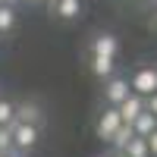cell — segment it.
<instances>
[{
    "instance_id": "obj_1",
    "label": "cell",
    "mask_w": 157,
    "mask_h": 157,
    "mask_svg": "<svg viewBox=\"0 0 157 157\" xmlns=\"http://www.w3.org/2000/svg\"><path fill=\"white\" fill-rule=\"evenodd\" d=\"M13 151L32 154L44 138V126H32V123H13Z\"/></svg>"
},
{
    "instance_id": "obj_2",
    "label": "cell",
    "mask_w": 157,
    "mask_h": 157,
    "mask_svg": "<svg viewBox=\"0 0 157 157\" xmlns=\"http://www.w3.org/2000/svg\"><path fill=\"white\" fill-rule=\"evenodd\" d=\"M120 126H123L120 110L110 107V104H104V110L98 113V120H94V135H98L101 141H110V138H113V132H116Z\"/></svg>"
},
{
    "instance_id": "obj_3",
    "label": "cell",
    "mask_w": 157,
    "mask_h": 157,
    "mask_svg": "<svg viewBox=\"0 0 157 157\" xmlns=\"http://www.w3.org/2000/svg\"><path fill=\"white\" fill-rule=\"evenodd\" d=\"M129 88L135 91V94L148 98L157 91V66H138L132 72V78H129Z\"/></svg>"
},
{
    "instance_id": "obj_4",
    "label": "cell",
    "mask_w": 157,
    "mask_h": 157,
    "mask_svg": "<svg viewBox=\"0 0 157 157\" xmlns=\"http://www.w3.org/2000/svg\"><path fill=\"white\" fill-rule=\"evenodd\" d=\"M132 94V88H129V78L123 75H110L104 78V104H110V107H120V104Z\"/></svg>"
},
{
    "instance_id": "obj_5",
    "label": "cell",
    "mask_w": 157,
    "mask_h": 157,
    "mask_svg": "<svg viewBox=\"0 0 157 157\" xmlns=\"http://www.w3.org/2000/svg\"><path fill=\"white\" fill-rule=\"evenodd\" d=\"M47 113L38 101L25 98V101H16V123H32V126H44Z\"/></svg>"
},
{
    "instance_id": "obj_6",
    "label": "cell",
    "mask_w": 157,
    "mask_h": 157,
    "mask_svg": "<svg viewBox=\"0 0 157 157\" xmlns=\"http://www.w3.org/2000/svg\"><path fill=\"white\" fill-rule=\"evenodd\" d=\"M120 54V41L110 35V32H98L94 38H91V57H113Z\"/></svg>"
},
{
    "instance_id": "obj_7",
    "label": "cell",
    "mask_w": 157,
    "mask_h": 157,
    "mask_svg": "<svg viewBox=\"0 0 157 157\" xmlns=\"http://www.w3.org/2000/svg\"><path fill=\"white\" fill-rule=\"evenodd\" d=\"M50 16L57 22H75L82 16V0H57V3L50 6Z\"/></svg>"
},
{
    "instance_id": "obj_8",
    "label": "cell",
    "mask_w": 157,
    "mask_h": 157,
    "mask_svg": "<svg viewBox=\"0 0 157 157\" xmlns=\"http://www.w3.org/2000/svg\"><path fill=\"white\" fill-rule=\"evenodd\" d=\"M16 25H19V13H16V3H0V35H13L16 32Z\"/></svg>"
},
{
    "instance_id": "obj_9",
    "label": "cell",
    "mask_w": 157,
    "mask_h": 157,
    "mask_svg": "<svg viewBox=\"0 0 157 157\" xmlns=\"http://www.w3.org/2000/svg\"><path fill=\"white\" fill-rule=\"evenodd\" d=\"M116 110H120L123 123H132L135 116H138L141 110H145V98H141V94H135V91H132V94H129V98H126V101H123V104H120Z\"/></svg>"
},
{
    "instance_id": "obj_10",
    "label": "cell",
    "mask_w": 157,
    "mask_h": 157,
    "mask_svg": "<svg viewBox=\"0 0 157 157\" xmlns=\"http://www.w3.org/2000/svg\"><path fill=\"white\" fill-rule=\"evenodd\" d=\"M154 129H157V116H154V113L145 107V110H141L135 120H132V132H135V135H141V138H148Z\"/></svg>"
},
{
    "instance_id": "obj_11",
    "label": "cell",
    "mask_w": 157,
    "mask_h": 157,
    "mask_svg": "<svg viewBox=\"0 0 157 157\" xmlns=\"http://www.w3.org/2000/svg\"><path fill=\"white\" fill-rule=\"evenodd\" d=\"M91 72H94L98 78H110V75L116 72L113 57H91Z\"/></svg>"
},
{
    "instance_id": "obj_12",
    "label": "cell",
    "mask_w": 157,
    "mask_h": 157,
    "mask_svg": "<svg viewBox=\"0 0 157 157\" xmlns=\"http://www.w3.org/2000/svg\"><path fill=\"white\" fill-rule=\"evenodd\" d=\"M126 157H151V151H148V141L145 138H141V135H132V138H129L126 141Z\"/></svg>"
},
{
    "instance_id": "obj_13",
    "label": "cell",
    "mask_w": 157,
    "mask_h": 157,
    "mask_svg": "<svg viewBox=\"0 0 157 157\" xmlns=\"http://www.w3.org/2000/svg\"><path fill=\"white\" fill-rule=\"evenodd\" d=\"M132 135H135V132H132V123H123V126L113 132V138L107 141V145H110L113 151H123V148H126V141L132 138Z\"/></svg>"
},
{
    "instance_id": "obj_14",
    "label": "cell",
    "mask_w": 157,
    "mask_h": 157,
    "mask_svg": "<svg viewBox=\"0 0 157 157\" xmlns=\"http://www.w3.org/2000/svg\"><path fill=\"white\" fill-rule=\"evenodd\" d=\"M16 123V101L0 98V126H13Z\"/></svg>"
},
{
    "instance_id": "obj_15",
    "label": "cell",
    "mask_w": 157,
    "mask_h": 157,
    "mask_svg": "<svg viewBox=\"0 0 157 157\" xmlns=\"http://www.w3.org/2000/svg\"><path fill=\"white\" fill-rule=\"evenodd\" d=\"M13 151V129L10 126H0V157Z\"/></svg>"
},
{
    "instance_id": "obj_16",
    "label": "cell",
    "mask_w": 157,
    "mask_h": 157,
    "mask_svg": "<svg viewBox=\"0 0 157 157\" xmlns=\"http://www.w3.org/2000/svg\"><path fill=\"white\" fill-rule=\"evenodd\" d=\"M145 141H148V151H151V157H157V129H154V132H151Z\"/></svg>"
},
{
    "instance_id": "obj_17",
    "label": "cell",
    "mask_w": 157,
    "mask_h": 157,
    "mask_svg": "<svg viewBox=\"0 0 157 157\" xmlns=\"http://www.w3.org/2000/svg\"><path fill=\"white\" fill-rule=\"evenodd\" d=\"M145 107H148V110H151V113L157 116V91H154V94H148V98H145Z\"/></svg>"
},
{
    "instance_id": "obj_18",
    "label": "cell",
    "mask_w": 157,
    "mask_h": 157,
    "mask_svg": "<svg viewBox=\"0 0 157 157\" xmlns=\"http://www.w3.org/2000/svg\"><path fill=\"white\" fill-rule=\"evenodd\" d=\"M3 157H32V154H22V151H10V154H3Z\"/></svg>"
},
{
    "instance_id": "obj_19",
    "label": "cell",
    "mask_w": 157,
    "mask_h": 157,
    "mask_svg": "<svg viewBox=\"0 0 157 157\" xmlns=\"http://www.w3.org/2000/svg\"><path fill=\"white\" fill-rule=\"evenodd\" d=\"M13 3H22V6H35L38 0H13Z\"/></svg>"
},
{
    "instance_id": "obj_20",
    "label": "cell",
    "mask_w": 157,
    "mask_h": 157,
    "mask_svg": "<svg viewBox=\"0 0 157 157\" xmlns=\"http://www.w3.org/2000/svg\"><path fill=\"white\" fill-rule=\"evenodd\" d=\"M38 3H44V6L50 10V6H54V3H57V0H38Z\"/></svg>"
},
{
    "instance_id": "obj_21",
    "label": "cell",
    "mask_w": 157,
    "mask_h": 157,
    "mask_svg": "<svg viewBox=\"0 0 157 157\" xmlns=\"http://www.w3.org/2000/svg\"><path fill=\"white\" fill-rule=\"evenodd\" d=\"M110 157H126V151H110Z\"/></svg>"
},
{
    "instance_id": "obj_22",
    "label": "cell",
    "mask_w": 157,
    "mask_h": 157,
    "mask_svg": "<svg viewBox=\"0 0 157 157\" xmlns=\"http://www.w3.org/2000/svg\"><path fill=\"white\" fill-rule=\"evenodd\" d=\"M154 25H157V10H154Z\"/></svg>"
},
{
    "instance_id": "obj_23",
    "label": "cell",
    "mask_w": 157,
    "mask_h": 157,
    "mask_svg": "<svg viewBox=\"0 0 157 157\" xmlns=\"http://www.w3.org/2000/svg\"><path fill=\"white\" fill-rule=\"evenodd\" d=\"M0 3H6V0H0Z\"/></svg>"
},
{
    "instance_id": "obj_24",
    "label": "cell",
    "mask_w": 157,
    "mask_h": 157,
    "mask_svg": "<svg viewBox=\"0 0 157 157\" xmlns=\"http://www.w3.org/2000/svg\"><path fill=\"white\" fill-rule=\"evenodd\" d=\"M10 3H13V0H10Z\"/></svg>"
}]
</instances>
